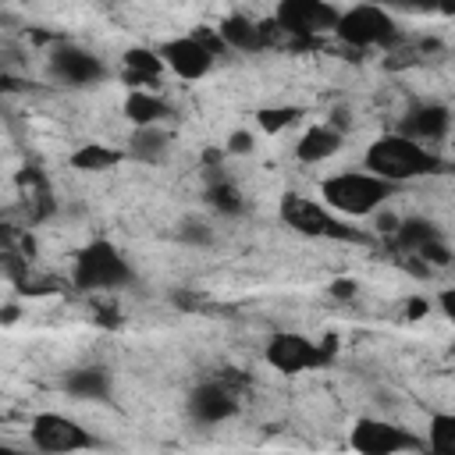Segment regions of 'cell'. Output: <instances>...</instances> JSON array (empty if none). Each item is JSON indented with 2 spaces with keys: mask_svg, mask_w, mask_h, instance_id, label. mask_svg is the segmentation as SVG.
I'll list each match as a JSON object with an SVG mask.
<instances>
[{
  "mask_svg": "<svg viewBox=\"0 0 455 455\" xmlns=\"http://www.w3.org/2000/svg\"><path fill=\"white\" fill-rule=\"evenodd\" d=\"M203 199H206V206H210L213 213H220V217H242V213H245V196H242V188H238L235 181H228V178H213V181L206 185Z\"/></svg>",
  "mask_w": 455,
  "mask_h": 455,
  "instance_id": "7402d4cb",
  "label": "cell"
},
{
  "mask_svg": "<svg viewBox=\"0 0 455 455\" xmlns=\"http://www.w3.org/2000/svg\"><path fill=\"white\" fill-rule=\"evenodd\" d=\"M50 75L68 89H89V85H100L110 71L92 50L78 43H60L50 53Z\"/></svg>",
  "mask_w": 455,
  "mask_h": 455,
  "instance_id": "8fae6325",
  "label": "cell"
},
{
  "mask_svg": "<svg viewBox=\"0 0 455 455\" xmlns=\"http://www.w3.org/2000/svg\"><path fill=\"white\" fill-rule=\"evenodd\" d=\"M252 146H256L252 132H231V135H228V142H224V153L245 156V153H252Z\"/></svg>",
  "mask_w": 455,
  "mask_h": 455,
  "instance_id": "4316f807",
  "label": "cell"
},
{
  "mask_svg": "<svg viewBox=\"0 0 455 455\" xmlns=\"http://www.w3.org/2000/svg\"><path fill=\"white\" fill-rule=\"evenodd\" d=\"M331 295H334V299H352V295H355V281H352V277L331 281Z\"/></svg>",
  "mask_w": 455,
  "mask_h": 455,
  "instance_id": "f1b7e54d",
  "label": "cell"
},
{
  "mask_svg": "<svg viewBox=\"0 0 455 455\" xmlns=\"http://www.w3.org/2000/svg\"><path fill=\"white\" fill-rule=\"evenodd\" d=\"M217 36L228 50H238V53H256L263 46V28L245 14H228L217 25Z\"/></svg>",
  "mask_w": 455,
  "mask_h": 455,
  "instance_id": "ffe728a7",
  "label": "cell"
},
{
  "mask_svg": "<svg viewBox=\"0 0 455 455\" xmlns=\"http://www.w3.org/2000/svg\"><path fill=\"white\" fill-rule=\"evenodd\" d=\"M164 71H167V64L160 57V50H153V46H132V50H124V82L132 89H146V85L160 82Z\"/></svg>",
  "mask_w": 455,
  "mask_h": 455,
  "instance_id": "9a60e30c",
  "label": "cell"
},
{
  "mask_svg": "<svg viewBox=\"0 0 455 455\" xmlns=\"http://www.w3.org/2000/svg\"><path fill=\"white\" fill-rule=\"evenodd\" d=\"M423 455H455V412H430Z\"/></svg>",
  "mask_w": 455,
  "mask_h": 455,
  "instance_id": "603a6c76",
  "label": "cell"
},
{
  "mask_svg": "<svg viewBox=\"0 0 455 455\" xmlns=\"http://www.w3.org/2000/svg\"><path fill=\"white\" fill-rule=\"evenodd\" d=\"M68 160H71L75 171L100 174V171H114L121 160H128V153H124V149H114V146H107V142H82Z\"/></svg>",
  "mask_w": 455,
  "mask_h": 455,
  "instance_id": "44dd1931",
  "label": "cell"
},
{
  "mask_svg": "<svg viewBox=\"0 0 455 455\" xmlns=\"http://www.w3.org/2000/svg\"><path fill=\"white\" fill-rule=\"evenodd\" d=\"M28 444L39 455H78V451H96L100 437L89 427H82L75 416L46 409L28 419Z\"/></svg>",
  "mask_w": 455,
  "mask_h": 455,
  "instance_id": "5b68a950",
  "label": "cell"
},
{
  "mask_svg": "<svg viewBox=\"0 0 455 455\" xmlns=\"http://www.w3.org/2000/svg\"><path fill=\"white\" fill-rule=\"evenodd\" d=\"M0 455H28V451H18V448H11V444H4V448H0ZM32 455H39V451H32Z\"/></svg>",
  "mask_w": 455,
  "mask_h": 455,
  "instance_id": "4dcf8cb0",
  "label": "cell"
},
{
  "mask_svg": "<svg viewBox=\"0 0 455 455\" xmlns=\"http://www.w3.org/2000/svg\"><path fill=\"white\" fill-rule=\"evenodd\" d=\"M64 395L78 402H107L110 398V373L103 366H78L64 377Z\"/></svg>",
  "mask_w": 455,
  "mask_h": 455,
  "instance_id": "ac0fdd59",
  "label": "cell"
},
{
  "mask_svg": "<svg viewBox=\"0 0 455 455\" xmlns=\"http://www.w3.org/2000/svg\"><path fill=\"white\" fill-rule=\"evenodd\" d=\"M395 192H398V188H395L391 181L370 174L366 167L334 171V174H327V178L320 181V203H323L331 213H338L341 220H345V217H352V220L373 217Z\"/></svg>",
  "mask_w": 455,
  "mask_h": 455,
  "instance_id": "7a4b0ae2",
  "label": "cell"
},
{
  "mask_svg": "<svg viewBox=\"0 0 455 455\" xmlns=\"http://www.w3.org/2000/svg\"><path fill=\"white\" fill-rule=\"evenodd\" d=\"M341 142H345V135H341L338 124H309L299 135V142H295V160L299 164H309V167L327 164L331 156H338Z\"/></svg>",
  "mask_w": 455,
  "mask_h": 455,
  "instance_id": "5bb4252c",
  "label": "cell"
},
{
  "mask_svg": "<svg viewBox=\"0 0 455 455\" xmlns=\"http://www.w3.org/2000/svg\"><path fill=\"white\" fill-rule=\"evenodd\" d=\"M299 117H302V107H295V103H277V107H259L256 110V124H259L263 135H281Z\"/></svg>",
  "mask_w": 455,
  "mask_h": 455,
  "instance_id": "cb8c5ba5",
  "label": "cell"
},
{
  "mask_svg": "<svg viewBox=\"0 0 455 455\" xmlns=\"http://www.w3.org/2000/svg\"><path fill=\"white\" fill-rule=\"evenodd\" d=\"M263 359L270 370L277 373H309V370H320L334 359V345L331 341H316L309 334H299V331H277L267 338L263 345Z\"/></svg>",
  "mask_w": 455,
  "mask_h": 455,
  "instance_id": "ba28073f",
  "label": "cell"
},
{
  "mask_svg": "<svg viewBox=\"0 0 455 455\" xmlns=\"http://www.w3.org/2000/svg\"><path fill=\"white\" fill-rule=\"evenodd\" d=\"M437 309H441V316L448 323H455V284H448V288L437 291Z\"/></svg>",
  "mask_w": 455,
  "mask_h": 455,
  "instance_id": "83f0119b",
  "label": "cell"
},
{
  "mask_svg": "<svg viewBox=\"0 0 455 455\" xmlns=\"http://www.w3.org/2000/svg\"><path fill=\"white\" fill-rule=\"evenodd\" d=\"M416 259H423L427 267H444V263H451V252H448V245H444V238H437V242H430Z\"/></svg>",
  "mask_w": 455,
  "mask_h": 455,
  "instance_id": "484cf974",
  "label": "cell"
},
{
  "mask_svg": "<svg viewBox=\"0 0 455 455\" xmlns=\"http://www.w3.org/2000/svg\"><path fill=\"white\" fill-rule=\"evenodd\" d=\"M437 238H444V235H441V228H437L434 220L402 217L398 228H395V235H391V245H395L402 256H419V252H423L430 242H437Z\"/></svg>",
  "mask_w": 455,
  "mask_h": 455,
  "instance_id": "e0dca14e",
  "label": "cell"
},
{
  "mask_svg": "<svg viewBox=\"0 0 455 455\" xmlns=\"http://www.w3.org/2000/svg\"><path fill=\"white\" fill-rule=\"evenodd\" d=\"M135 281V267L128 256L110 242V238H92L85 242L75 259H71V284L85 295H107L121 291Z\"/></svg>",
  "mask_w": 455,
  "mask_h": 455,
  "instance_id": "3957f363",
  "label": "cell"
},
{
  "mask_svg": "<svg viewBox=\"0 0 455 455\" xmlns=\"http://www.w3.org/2000/svg\"><path fill=\"white\" fill-rule=\"evenodd\" d=\"M281 220L284 228H291L302 238H327V242H363V235L355 228H348L338 213H331L320 199L288 192L281 199Z\"/></svg>",
  "mask_w": 455,
  "mask_h": 455,
  "instance_id": "52a82bcc",
  "label": "cell"
},
{
  "mask_svg": "<svg viewBox=\"0 0 455 455\" xmlns=\"http://www.w3.org/2000/svg\"><path fill=\"white\" fill-rule=\"evenodd\" d=\"M121 110H124V117L132 121V128H160L164 117L171 114V107H167L156 92H149V89H128Z\"/></svg>",
  "mask_w": 455,
  "mask_h": 455,
  "instance_id": "2e32d148",
  "label": "cell"
},
{
  "mask_svg": "<svg viewBox=\"0 0 455 455\" xmlns=\"http://www.w3.org/2000/svg\"><path fill=\"white\" fill-rule=\"evenodd\" d=\"M427 309H430V302H427V299H412V302H409V316H423Z\"/></svg>",
  "mask_w": 455,
  "mask_h": 455,
  "instance_id": "f546056e",
  "label": "cell"
},
{
  "mask_svg": "<svg viewBox=\"0 0 455 455\" xmlns=\"http://www.w3.org/2000/svg\"><path fill=\"white\" fill-rule=\"evenodd\" d=\"M348 448L355 455H416V451H423V437L402 423H391L380 416H363L348 430Z\"/></svg>",
  "mask_w": 455,
  "mask_h": 455,
  "instance_id": "9c48e42d",
  "label": "cell"
},
{
  "mask_svg": "<svg viewBox=\"0 0 455 455\" xmlns=\"http://www.w3.org/2000/svg\"><path fill=\"white\" fill-rule=\"evenodd\" d=\"M178 238L188 242V245H210L213 242V231H210V224L203 217H185L178 224Z\"/></svg>",
  "mask_w": 455,
  "mask_h": 455,
  "instance_id": "d4e9b609",
  "label": "cell"
},
{
  "mask_svg": "<svg viewBox=\"0 0 455 455\" xmlns=\"http://www.w3.org/2000/svg\"><path fill=\"white\" fill-rule=\"evenodd\" d=\"M341 18L338 4L327 0H281L274 7V25L284 28L288 36H323L334 32Z\"/></svg>",
  "mask_w": 455,
  "mask_h": 455,
  "instance_id": "30bf717a",
  "label": "cell"
},
{
  "mask_svg": "<svg viewBox=\"0 0 455 455\" xmlns=\"http://www.w3.org/2000/svg\"><path fill=\"white\" fill-rule=\"evenodd\" d=\"M448 132H451V110L444 103H412L402 114V124H398V135H405L419 146H430V149Z\"/></svg>",
  "mask_w": 455,
  "mask_h": 455,
  "instance_id": "4fadbf2b",
  "label": "cell"
},
{
  "mask_svg": "<svg viewBox=\"0 0 455 455\" xmlns=\"http://www.w3.org/2000/svg\"><path fill=\"white\" fill-rule=\"evenodd\" d=\"M334 36L352 50H387L402 39V28L395 14L380 4H352V7H341Z\"/></svg>",
  "mask_w": 455,
  "mask_h": 455,
  "instance_id": "277c9868",
  "label": "cell"
},
{
  "mask_svg": "<svg viewBox=\"0 0 455 455\" xmlns=\"http://www.w3.org/2000/svg\"><path fill=\"white\" fill-rule=\"evenodd\" d=\"M363 167L398 188V185H409V181L441 174L444 171V160L430 146H419V142H412V139H405L398 132H384V135H377L366 146Z\"/></svg>",
  "mask_w": 455,
  "mask_h": 455,
  "instance_id": "6da1fadb",
  "label": "cell"
},
{
  "mask_svg": "<svg viewBox=\"0 0 455 455\" xmlns=\"http://www.w3.org/2000/svg\"><path fill=\"white\" fill-rule=\"evenodd\" d=\"M185 409H188L192 423H199V427H217V423H228V419L238 412V398H235V391L224 387L220 380H206V384H199V387L188 391Z\"/></svg>",
  "mask_w": 455,
  "mask_h": 455,
  "instance_id": "7c38bea8",
  "label": "cell"
},
{
  "mask_svg": "<svg viewBox=\"0 0 455 455\" xmlns=\"http://www.w3.org/2000/svg\"><path fill=\"white\" fill-rule=\"evenodd\" d=\"M167 149H171V132L167 128H135L124 142V153L135 164H164Z\"/></svg>",
  "mask_w": 455,
  "mask_h": 455,
  "instance_id": "d6986e66",
  "label": "cell"
},
{
  "mask_svg": "<svg viewBox=\"0 0 455 455\" xmlns=\"http://www.w3.org/2000/svg\"><path fill=\"white\" fill-rule=\"evenodd\" d=\"M160 57L167 64V71L181 82H199L213 71L224 43L217 32H185V36H171L160 46Z\"/></svg>",
  "mask_w": 455,
  "mask_h": 455,
  "instance_id": "8992f818",
  "label": "cell"
}]
</instances>
